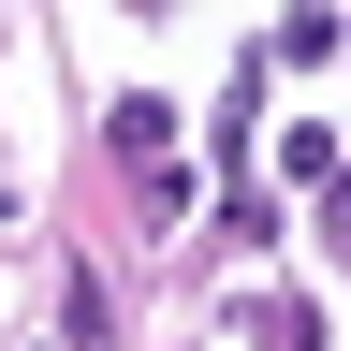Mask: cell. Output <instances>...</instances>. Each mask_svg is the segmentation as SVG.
I'll return each instance as SVG.
<instances>
[{
	"instance_id": "6da1fadb",
	"label": "cell",
	"mask_w": 351,
	"mask_h": 351,
	"mask_svg": "<svg viewBox=\"0 0 351 351\" xmlns=\"http://www.w3.org/2000/svg\"><path fill=\"white\" fill-rule=\"evenodd\" d=\"M249 337L263 351H322V307H307V293H249Z\"/></svg>"
},
{
	"instance_id": "7a4b0ae2",
	"label": "cell",
	"mask_w": 351,
	"mask_h": 351,
	"mask_svg": "<svg viewBox=\"0 0 351 351\" xmlns=\"http://www.w3.org/2000/svg\"><path fill=\"white\" fill-rule=\"evenodd\" d=\"M59 322H73V351H88V337L117 322V307H103V278H88V263H59Z\"/></svg>"
},
{
	"instance_id": "3957f363",
	"label": "cell",
	"mask_w": 351,
	"mask_h": 351,
	"mask_svg": "<svg viewBox=\"0 0 351 351\" xmlns=\"http://www.w3.org/2000/svg\"><path fill=\"white\" fill-rule=\"evenodd\" d=\"M322 219H337V249H351V161H337V191H322Z\"/></svg>"
}]
</instances>
